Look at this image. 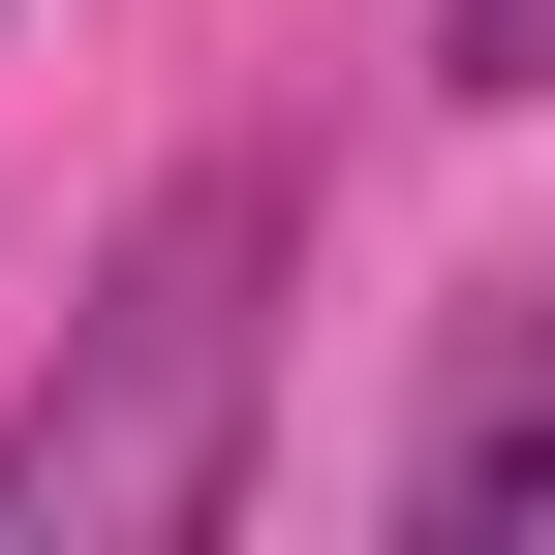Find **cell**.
I'll use <instances>...</instances> for the list:
<instances>
[{
    "label": "cell",
    "mask_w": 555,
    "mask_h": 555,
    "mask_svg": "<svg viewBox=\"0 0 555 555\" xmlns=\"http://www.w3.org/2000/svg\"><path fill=\"white\" fill-rule=\"evenodd\" d=\"M247 401H278V155H185L124 278L62 309V371L0 401V555H185L247 525Z\"/></svg>",
    "instance_id": "cell-1"
},
{
    "label": "cell",
    "mask_w": 555,
    "mask_h": 555,
    "mask_svg": "<svg viewBox=\"0 0 555 555\" xmlns=\"http://www.w3.org/2000/svg\"><path fill=\"white\" fill-rule=\"evenodd\" d=\"M525 525H555V278H494L401 401V555H525Z\"/></svg>",
    "instance_id": "cell-2"
},
{
    "label": "cell",
    "mask_w": 555,
    "mask_h": 555,
    "mask_svg": "<svg viewBox=\"0 0 555 555\" xmlns=\"http://www.w3.org/2000/svg\"><path fill=\"white\" fill-rule=\"evenodd\" d=\"M433 93H494V124H555V0H463V31H433Z\"/></svg>",
    "instance_id": "cell-3"
}]
</instances>
